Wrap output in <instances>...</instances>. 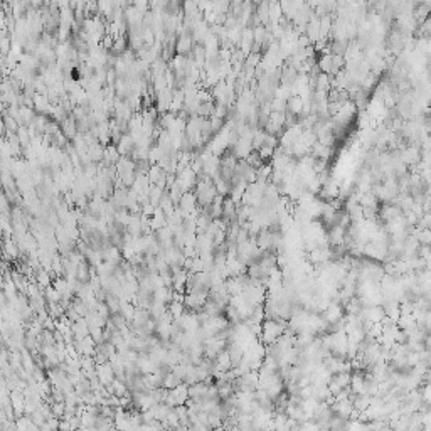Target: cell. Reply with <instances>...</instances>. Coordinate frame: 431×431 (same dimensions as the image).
I'll list each match as a JSON object with an SVG mask.
<instances>
[{
	"instance_id": "obj_1",
	"label": "cell",
	"mask_w": 431,
	"mask_h": 431,
	"mask_svg": "<svg viewBox=\"0 0 431 431\" xmlns=\"http://www.w3.org/2000/svg\"><path fill=\"white\" fill-rule=\"evenodd\" d=\"M285 327H287V323H285V320H281V319L263 320V322H261L260 337H261V340L264 342V345L270 344V342H275L280 335H283Z\"/></svg>"
}]
</instances>
